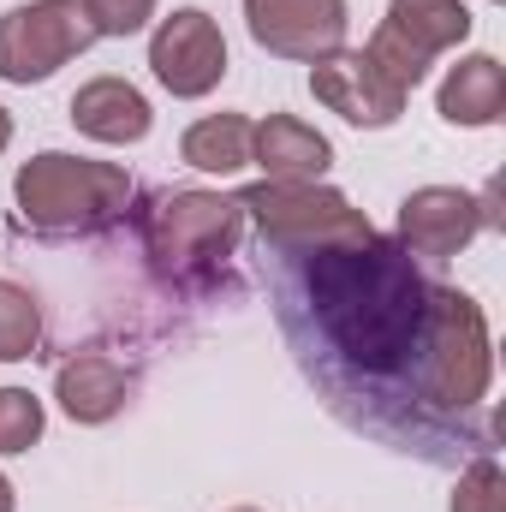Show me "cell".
Here are the masks:
<instances>
[{
    "label": "cell",
    "mask_w": 506,
    "mask_h": 512,
    "mask_svg": "<svg viewBox=\"0 0 506 512\" xmlns=\"http://www.w3.org/2000/svg\"><path fill=\"white\" fill-rule=\"evenodd\" d=\"M304 262V298L316 310L322 340L352 376H411L429 280L417 274V256H405L387 239L352 245V251H316Z\"/></svg>",
    "instance_id": "obj_1"
},
{
    "label": "cell",
    "mask_w": 506,
    "mask_h": 512,
    "mask_svg": "<svg viewBox=\"0 0 506 512\" xmlns=\"http://www.w3.org/2000/svg\"><path fill=\"white\" fill-rule=\"evenodd\" d=\"M18 197V221L24 233L42 239H84L102 233L126 215L131 203V173L120 161H90V155H66V149H42L18 167L12 179Z\"/></svg>",
    "instance_id": "obj_2"
},
{
    "label": "cell",
    "mask_w": 506,
    "mask_h": 512,
    "mask_svg": "<svg viewBox=\"0 0 506 512\" xmlns=\"http://www.w3.org/2000/svg\"><path fill=\"white\" fill-rule=\"evenodd\" d=\"M495 382V340L489 316L471 292L459 286H429L423 310V340L411 358V387L435 411H477Z\"/></svg>",
    "instance_id": "obj_3"
},
{
    "label": "cell",
    "mask_w": 506,
    "mask_h": 512,
    "mask_svg": "<svg viewBox=\"0 0 506 512\" xmlns=\"http://www.w3.org/2000/svg\"><path fill=\"white\" fill-rule=\"evenodd\" d=\"M239 209L245 221H256V233L286 256H316V251H352V245H370L376 227L364 209H352L346 191L310 179V185H274V179H256L239 191Z\"/></svg>",
    "instance_id": "obj_4"
},
{
    "label": "cell",
    "mask_w": 506,
    "mask_h": 512,
    "mask_svg": "<svg viewBox=\"0 0 506 512\" xmlns=\"http://www.w3.org/2000/svg\"><path fill=\"white\" fill-rule=\"evenodd\" d=\"M239 239H245V209L239 197H221V191H161L143 221V245L155 268L173 280H197L221 268L239 251Z\"/></svg>",
    "instance_id": "obj_5"
},
{
    "label": "cell",
    "mask_w": 506,
    "mask_h": 512,
    "mask_svg": "<svg viewBox=\"0 0 506 512\" xmlns=\"http://www.w3.org/2000/svg\"><path fill=\"white\" fill-rule=\"evenodd\" d=\"M96 42L84 0H30L0 12V78L6 84H48L66 60Z\"/></svg>",
    "instance_id": "obj_6"
},
{
    "label": "cell",
    "mask_w": 506,
    "mask_h": 512,
    "mask_svg": "<svg viewBox=\"0 0 506 512\" xmlns=\"http://www.w3.org/2000/svg\"><path fill=\"white\" fill-rule=\"evenodd\" d=\"M483 227H501L495 215V191L471 197L459 185H417L405 203H399V221H393V245L405 256H459Z\"/></svg>",
    "instance_id": "obj_7"
},
{
    "label": "cell",
    "mask_w": 506,
    "mask_h": 512,
    "mask_svg": "<svg viewBox=\"0 0 506 512\" xmlns=\"http://www.w3.org/2000/svg\"><path fill=\"white\" fill-rule=\"evenodd\" d=\"M149 72L167 96L197 102L227 78V36L203 6H179L155 24L149 36Z\"/></svg>",
    "instance_id": "obj_8"
},
{
    "label": "cell",
    "mask_w": 506,
    "mask_h": 512,
    "mask_svg": "<svg viewBox=\"0 0 506 512\" xmlns=\"http://www.w3.org/2000/svg\"><path fill=\"white\" fill-rule=\"evenodd\" d=\"M310 96L328 114H340L346 126H364V131H387L411 102L364 48H334V54L310 60Z\"/></svg>",
    "instance_id": "obj_9"
},
{
    "label": "cell",
    "mask_w": 506,
    "mask_h": 512,
    "mask_svg": "<svg viewBox=\"0 0 506 512\" xmlns=\"http://www.w3.org/2000/svg\"><path fill=\"white\" fill-rule=\"evenodd\" d=\"M346 24H352L346 0H245V30L256 48L304 66L346 48Z\"/></svg>",
    "instance_id": "obj_10"
},
{
    "label": "cell",
    "mask_w": 506,
    "mask_h": 512,
    "mask_svg": "<svg viewBox=\"0 0 506 512\" xmlns=\"http://www.w3.org/2000/svg\"><path fill=\"white\" fill-rule=\"evenodd\" d=\"M251 161L274 185H310L334 167V143L298 114H268L251 126Z\"/></svg>",
    "instance_id": "obj_11"
},
{
    "label": "cell",
    "mask_w": 506,
    "mask_h": 512,
    "mask_svg": "<svg viewBox=\"0 0 506 512\" xmlns=\"http://www.w3.org/2000/svg\"><path fill=\"white\" fill-rule=\"evenodd\" d=\"M54 399L72 423L96 429V423H114L131 399V370L108 352H72L60 370H54Z\"/></svg>",
    "instance_id": "obj_12"
},
{
    "label": "cell",
    "mask_w": 506,
    "mask_h": 512,
    "mask_svg": "<svg viewBox=\"0 0 506 512\" xmlns=\"http://www.w3.org/2000/svg\"><path fill=\"white\" fill-rule=\"evenodd\" d=\"M72 126L84 131L90 143H143L149 126H155V108L149 96L131 84V78H90L78 96H72Z\"/></svg>",
    "instance_id": "obj_13"
},
{
    "label": "cell",
    "mask_w": 506,
    "mask_h": 512,
    "mask_svg": "<svg viewBox=\"0 0 506 512\" xmlns=\"http://www.w3.org/2000/svg\"><path fill=\"white\" fill-rule=\"evenodd\" d=\"M435 108L447 126H495L506 114V66L495 54H465L459 66H447L441 90H435Z\"/></svg>",
    "instance_id": "obj_14"
},
{
    "label": "cell",
    "mask_w": 506,
    "mask_h": 512,
    "mask_svg": "<svg viewBox=\"0 0 506 512\" xmlns=\"http://www.w3.org/2000/svg\"><path fill=\"white\" fill-rule=\"evenodd\" d=\"M381 24L435 66L447 48H459L471 36V6L465 0H387V18Z\"/></svg>",
    "instance_id": "obj_15"
},
{
    "label": "cell",
    "mask_w": 506,
    "mask_h": 512,
    "mask_svg": "<svg viewBox=\"0 0 506 512\" xmlns=\"http://www.w3.org/2000/svg\"><path fill=\"white\" fill-rule=\"evenodd\" d=\"M179 161L197 173H221V179L245 173L251 167V120L245 114H203L179 137Z\"/></svg>",
    "instance_id": "obj_16"
},
{
    "label": "cell",
    "mask_w": 506,
    "mask_h": 512,
    "mask_svg": "<svg viewBox=\"0 0 506 512\" xmlns=\"http://www.w3.org/2000/svg\"><path fill=\"white\" fill-rule=\"evenodd\" d=\"M42 346V304L18 280H0V364H24Z\"/></svg>",
    "instance_id": "obj_17"
},
{
    "label": "cell",
    "mask_w": 506,
    "mask_h": 512,
    "mask_svg": "<svg viewBox=\"0 0 506 512\" xmlns=\"http://www.w3.org/2000/svg\"><path fill=\"white\" fill-rule=\"evenodd\" d=\"M48 429V411L30 387H0V459L12 453H30Z\"/></svg>",
    "instance_id": "obj_18"
},
{
    "label": "cell",
    "mask_w": 506,
    "mask_h": 512,
    "mask_svg": "<svg viewBox=\"0 0 506 512\" xmlns=\"http://www.w3.org/2000/svg\"><path fill=\"white\" fill-rule=\"evenodd\" d=\"M447 512H506V477L495 459H477L459 483H453V501Z\"/></svg>",
    "instance_id": "obj_19"
},
{
    "label": "cell",
    "mask_w": 506,
    "mask_h": 512,
    "mask_svg": "<svg viewBox=\"0 0 506 512\" xmlns=\"http://www.w3.org/2000/svg\"><path fill=\"white\" fill-rule=\"evenodd\" d=\"M84 18L96 36H137L155 18V0H84Z\"/></svg>",
    "instance_id": "obj_20"
},
{
    "label": "cell",
    "mask_w": 506,
    "mask_h": 512,
    "mask_svg": "<svg viewBox=\"0 0 506 512\" xmlns=\"http://www.w3.org/2000/svg\"><path fill=\"white\" fill-rule=\"evenodd\" d=\"M12 507H18V495H12V477L0 471V512H12Z\"/></svg>",
    "instance_id": "obj_21"
},
{
    "label": "cell",
    "mask_w": 506,
    "mask_h": 512,
    "mask_svg": "<svg viewBox=\"0 0 506 512\" xmlns=\"http://www.w3.org/2000/svg\"><path fill=\"white\" fill-rule=\"evenodd\" d=\"M6 143H12V114L0 108V155H6Z\"/></svg>",
    "instance_id": "obj_22"
},
{
    "label": "cell",
    "mask_w": 506,
    "mask_h": 512,
    "mask_svg": "<svg viewBox=\"0 0 506 512\" xmlns=\"http://www.w3.org/2000/svg\"><path fill=\"white\" fill-rule=\"evenodd\" d=\"M227 512H262V507H227Z\"/></svg>",
    "instance_id": "obj_23"
}]
</instances>
